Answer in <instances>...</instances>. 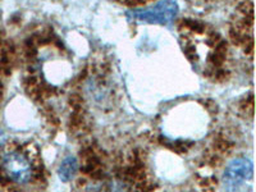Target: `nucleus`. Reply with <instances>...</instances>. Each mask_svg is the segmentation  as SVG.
I'll return each mask as SVG.
<instances>
[{"mask_svg": "<svg viewBox=\"0 0 256 192\" xmlns=\"http://www.w3.org/2000/svg\"><path fill=\"white\" fill-rule=\"evenodd\" d=\"M128 17L150 24H170L178 14V6L174 0H160L152 6L132 9Z\"/></svg>", "mask_w": 256, "mask_h": 192, "instance_id": "f257e3e1", "label": "nucleus"}, {"mask_svg": "<svg viewBox=\"0 0 256 192\" xmlns=\"http://www.w3.org/2000/svg\"><path fill=\"white\" fill-rule=\"evenodd\" d=\"M254 164L248 158L240 156L230 160L226 166L222 184L226 192H244L252 180Z\"/></svg>", "mask_w": 256, "mask_h": 192, "instance_id": "f03ea898", "label": "nucleus"}, {"mask_svg": "<svg viewBox=\"0 0 256 192\" xmlns=\"http://www.w3.org/2000/svg\"><path fill=\"white\" fill-rule=\"evenodd\" d=\"M2 166L13 182L24 184L31 180L32 166L24 154L18 152H8L2 156Z\"/></svg>", "mask_w": 256, "mask_h": 192, "instance_id": "7ed1b4c3", "label": "nucleus"}, {"mask_svg": "<svg viewBox=\"0 0 256 192\" xmlns=\"http://www.w3.org/2000/svg\"><path fill=\"white\" fill-rule=\"evenodd\" d=\"M86 192H128V188L122 180H102L91 182L86 187Z\"/></svg>", "mask_w": 256, "mask_h": 192, "instance_id": "20e7f679", "label": "nucleus"}, {"mask_svg": "<svg viewBox=\"0 0 256 192\" xmlns=\"http://www.w3.org/2000/svg\"><path fill=\"white\" fill-rule=\"evenodd\" d=\"M78 172V162L73 155H68L62 160L58 168V177L62 182H70L76 177Z\"/></svg>", "mask_w": 256, "mask_h": 192, "instance_id": "39448f33", "label": "nucleus"}, {"mask_svg": "<svg viewBox=\"0 0 256 192\" xmlns=\"http://www.w3.org/2000/svg\"><path fill=\"white\" fill-rule=\"evenodd\" d=\"M6 140V134H4L3 130H0V145H3Z\"/></svg>", "mask_w": 256, "mask_h": 192, "instance_id": "423d86ee", "label": "nucleus"}]
</instances>
